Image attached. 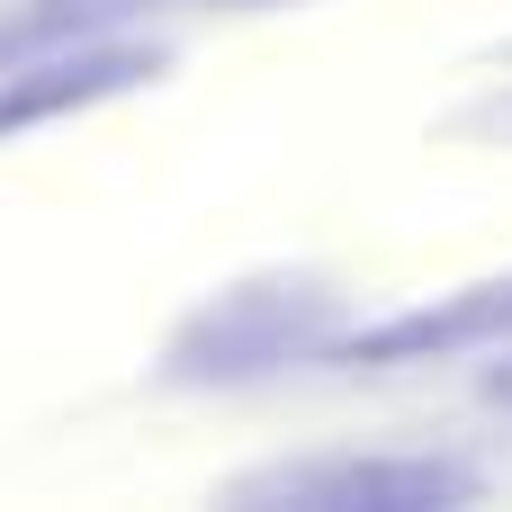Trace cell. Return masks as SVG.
<instances>
[{"instance_id":"1","label":"cell","mask_w":512,"mask_h":512,"mask_svg":"<svg viewBox=\"0 0 512 512\" xmlns=\"http://www.w3.org/2000/svg\"><path fill=\"white\" fill-rule=\"evenodd\" d=\"M324 315H333V297L315 279H252V288H225L216 306H198L171 333L162 369L171 378H261L297 351H324Z\"/></svg>"},{"instance_id":"2","label":"cell","mask_w":512,"mask_h":512,"mask_svg":"<svg viewBox=\"0 0 512 512\" xmlns=\"http://www.w3.org/2000/svg\"><path fill=\"white\" fill-rule=\"evenodd\" d=\"M243 504H324V512H441V504H477L486 477L432 450L405 459H306V468H270L234 486Z\"/></svg>"},{"instance_id":"3","label":"cell","mask_w":512,"mask_h":512,"mask_svg":"<svg viewBox=\"0 0 512 512\" xmlns=\"http://www.w3.org/2000/svg\"><path fill=\"white\" fill-rule=\"evenodd\" d=\"M162 63H171V54H162V45H135V36H90V45L9 63V72H0V135L45 126V117H63V108H99V99L153 81Z\"/></svg>"},{"instance_id":"4","label":"cell","mask_w":512,"mask_h":512,"mask_svg":"<svg viewBox=\"0 0 512 512\" xmlns=\"http://www.w3.org/2000/svg\"><path fill=\"white\" fill-rule=\"evenodd\" d=\"M486 342H512V270L504 279H477V288H450L414 315H387L369 333L342 342L351 369H405V360H450V351H486Z\"/></svg>"},{"instance_id":"5","label":"cell","mask_w":512,"mask_h":512,"mask_svg":"<svg viewBox=\"0 0 512 512\" xmlns=\"http://www.w3.org/2000/svg\"><path fill=\"white\" fill-rule=\"evenodd\" d=\"M144 0H18L0 18V72L9 63H36V54H63V45H90V36H117Z\"/></svg>"},{"instance_id":"6","label":"cell","mask_w":512,"mask_h":512,"mask_svg":"<svg viewBox=\"0 0 512 512\" xmlns=\"http://www.w3.org/2000/svg\"><path fill=\"white\" fill-rule=\"evenodd\" d=\"M486 396H495V405H512V360L495 369V378H486Z\"/></svg>"},{"instance_id":"7","label":"cell","mask_w":512,"mask_h":512,"mask_svg":"<svg viewBox=\"0 0 512 512\" xmlns=\"http://www.w3.org/2000/svg\"><path fill=\"white\" fill-rule=\"evenodd\" d=\"M225 9H270V0H225Z\"/></svg>"}]
</instances>
